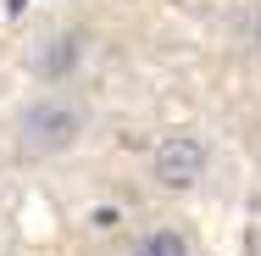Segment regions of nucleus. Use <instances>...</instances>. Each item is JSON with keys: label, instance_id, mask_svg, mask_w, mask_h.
Returning <instances> with one entry per match:
<instances>
[{"label": "nucleus", "instance_id": "2", "mask_svg": "<svg viewBox=\"0 0 261 256\" xmlns=\"http://www.w3.org/2000/svg\"><path fill=\"white\" fill-rule=\"evenodd\" d=\"M206 167H211V145L200 134H189V128L156 139V151H150V178H156L161 190H172V195L195 190V184L206 178Z\"/></svg>", "mask_w": 261, "mask_h": 256}, {"label": "nucleus", "instance_id": "5", "mask_svg": "<svg viewBox=\"0 0 261 256\" xmlns=\"http://www.w3.org/2000/svg\"><path fill=\"white\" fill-rule=\"evenodd\" d=\"M256 39H261V11H256Z\"/></svg>", "mask_w": 261, "mask_h": 256}, {"label": "nucleus", "instance_id": "3", "mask_svg": "<svg viewBox=\"0 0 261 256\" xmlns=\"http://www.w3.org/2000/svg\"><path fill=\"white\" fill-rule=\"evenodd\" d=\"M78 61H84V34H50L34 67H39V78H50V84H67V78L78 73Z\"/></svg>", "mask_w": 261, "mask_h": 256}, {"label": "nucleus", "instance_id": "4", "mask_svg": "<svg viewBox=\"0 0 261 256\" xmlns=\"http://www.w3.org/2000/svg\"><path fill=\"white\" fill-rule=\"evenodd\" d=\"M128 256H195V245H189L184 228H172V223H150V228L134 234Z\"/></svg>", "mask_w": 261, "mask_h": 256}, {"label": "nucleus", "instance_id": "1", "mask_svg": "<svg viewBox=\"0 0 261 256\" xmlns=\"http://www.w3.org/2000/svg\"><path fill=\"white\" fill-rule=\"evenodd\" d=\"M89 134V106L67 89H45L17 111V151L28 156H67Z\"/></svg>", "mask_w": 261, "mask_h": 256}]
</instances>
